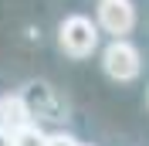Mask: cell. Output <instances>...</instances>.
Returning a JSON list of instances; mask_svg holds the SVG:
<instances>
[{"instance_id": "1", "label": "cell", "mask_w": 149, "mask_h": 146, "mask_svg": "<svg viewBox=\"0 0 149 146\" xmlns=\"http://www.w3.org/2000/svg\"><path fill=\"white\" fill-rule=\"evenodd\" d=\"M58 44L71 58H88L98 48V24L92 17H85V14H71L58 27Z\"/></svg>"}, {"instance_id": "2", "label": "cell", "mask_w": 149, "mask_h": 146, "mask_svg": "<svg viewBox=\"0 0 149 146\" xmlns=\"http://www.w3.org/2000/svg\"><path fill=\"white\" fill-rule=\"evenodd\" d=\"M102 68L115 82H136L139 72H142V55H139V48L132 44V41L112 37V44L102 51Z\"/></svg>"}, {"instance_id": "3", "label": "cell", "mask_w": 149, "mask_h": 146, "mask_svg": "<svg viewBox=\"0 0 149 146\" xmlns=\"http://www.w3.org/2000/svg\"><path fill=\"white\" fill-rule=\"evenodd\" d=\"M98 27L112 37H125L136 27V4L132 0H98Z\"/></svg>"}, {"instance_id": "4", "label": "cell", "mask_w": 149, "mask_h": 146, "mask_svg": "<svg viewBox=\"0 0 149 146\" xmlns=\"http://www.w3.org/2000/svg\"><path fill=\"white\" fill-rule=\"evenodd\" d=\"M31 105L24 95H0V129H7V133H17L31 122Z\"/></svg>"}, {"instance_id": "5", "label": "cell", "mask_w": 149, "mask_h": 146, "mask_svg": "<svg viewBox=\"0 0 149 146\" xmlns=\"http://www.w3.org/2000/svg\"><path fill=\"white\" fill-rule=\"evenodd\" d=\"M14 146H47V133H41L34 122H27L24 129L14 133Z\"/></svg>"}, {"instance_id": "6", "label": "cell", "mask_w": 149, "mask_h": 146, "mask_svg": "<svg viewBox=\"0 0 149 146\" xmlns=\"http://www.w3.org/2000/svg\"><path fill=\"white\" fill-rule=\"evenodd\" d=\"M47 146H78V139L68 136V133H51L47 136Z\"/></svg>"}, {"instance_id": "7", "label": "cell", "mask_w": 149, "mask_h": 146, "mask_svg": "<svg viewBox=\"0 0 149 146\" xmlns=\"http://www.w3.org/2000/svg\"><path fill=\"white\" fill-rule=\"evenodd\" d=\"M0 146H14V133H7V129H0Z\"/></svg>"}]
</instances>
